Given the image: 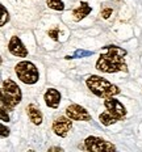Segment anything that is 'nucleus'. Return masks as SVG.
<instances>
[{
    "instance_id": "ddd939ff",
    "label": "nucleus",
    "mask_w": 142,
    "mask_h": 152,
    "mask_svg": "<svg viewBox=\"0 0 142 152\" xmlns=\"http://www.w3.org/2000/svg\"><path fill=\"white\" fill-rule=\"evenodd\" d=\"M99 119H100V122H102V125H104V126H110V125H113V123H116L118 121V119L116 118V117H113L108 110H105V112H103L100 114Z\"/></svg>"
},
{
    "instance_id": "f257e3e1",
    "label": "nucleus",
    "mask_w": 142,
    "mask_h": 152,
    "mask_svg": "<svg viewBox=\"0 0 142 152\" xmlns=\"http://www.w3.org/2000/svg\"><path fill=\"white\" fill-rule=\"evenodd\" d=\"M126 51L124 49L115 45H109L104 47V53L100 54L96 62V69L104 72V74H115L120 71H128L124 56Z\"/></svg>"
},
{
    "instance_id": "f3484780",
    "label": "nucleus",
    "mask_w": 142,
    "mask_h": 152,
    "mask_svg": "<svg viewBox=\"0 0 142 152\" xmlns=\"http://www.w3.org/2000/svg\"><path fill=\"white\" fill-rule=\"evenodd\" d=\"M58 33H59V28H54V29H52V30L47 31L49 37H52L54 41H58Z\"/></svg>"
},
{
    "instance_id": "9d476101",
    "label": "nucleus",
    "mask_w": 142,
    "mask_h": 152,
    "mask_svg": "<svg viewBox=\"0 0 142 152\" xmlns=\"http://www.w3.org/2000/svg\"><path fill=\"white\" fill-rule=\"evenodd\" d=\"M43 100H45V104L49 107L57 109L59 106V104H61V93L54 88H49L43 94Z\"/></svg>"
},
{
    "instance_id": "dca6fc26",
    "label": "nucleus",
    "mask_w": 142,
    "mask_h": 152,
    "mask_svg": "<svg viewBox=\"0 0 142 152\" xmlns=\"http://www.w3.org/2000/svg\"><path fill=\"white\" fill-rule=\"evenodd\" d=\"M7 107L1 105V109H0V117H1V121L3 122H9V115L7 113Z\"/></svg>"
},
{
    "instance_id": "6ab92c4d",
    "label": "nucleus",
    "mask_w": 142,
    "mask_h": 152,
    "mask_svg": "<svg viewBox=\"0 0 142 152\" xmlns=\"http://www.w3.org/2000/svg\"><path fill=\"white\" fill-rule=\"evenodd\" d=\"M0 130H1V134H0V135H1V138H3V139L7 138L8 135H9V129H8V127H5L4 125L0 126Z\"/></svg>"
},
{
    "instance_id": "1a4fd4ad",
    "label": "nucleus",
    "mask_w": 142,
    "mask_h": 152,
    "mask_svg": "<svg viewBox=\"0 0 142 152\" xmlns=\"http://www.w3.org/2000/svg\"><path fill=\"white\" fill-rule=\"evenodd\" d=\"M8 51L13 56L17 58H26L28 56V49L24 46L21 39L17 36H13L8 42Z\"/></svg>"
},
{
    "instance_id": "423d86ee",
    "label": "nucleus",
    "mask_w": 142,
    "mask_h": 152,
    "mask_svg": "<svg viewBox=\"0 0 142 152\" xmlns=\"http://www.w3.org/2000/svg\"><path fill=\"white\" fill-rule=\"evenodd\" d=\"M104 106H105V109L108 110L113 117H116L118 121L125 118L126 109H125V106L122 105V102H120L118 100L113 99V97H108V99H105V101H104Z\"/></svg>"
},
{
    "instance_id": "4468645a",
    "label": "nucleus",
    "mask_w": 142,
    "mask_h": 152,
    "mask_svg": "<svg viewBox=\"0 0 142 152\" xmlns=\"http://www.w3.org/2000/svg\"><path fill=\"white\" fill-rule=\"evenodd\" d=\"M46 4L49 8L54 11H63L65 9V3L62 0H46Z\"/></svg>"
},
{
    "instance_id": "aec40b11",
    "label": "nucleus",
    "mask_w": 142,
    "mask_h": 152,
    "mask_svg": "<svg viewBox=\"0 0 142 152\" xmlns=\"http://www.w3.org/2000/svg\"><path fill=\"white\" fill-rule=\"evenodd\" d=\"M49 151H50V152H52V151H59V152H61V151H63V150H62L61 147H52V148H49Z\"/></svg>"
},
{
    "instance_id": "0eeeda50",
    "label": "nucleus",
    "mask_w": 142,
    "mask_h": 152,
    "mask_svg": "<svg viewBox=\"0 0 142 152\" xmlns=\"http://www.w3.org/2000/svg\"><path fill=\"white\" fill-rule=\"evenodd\" d=\"M71 127H72V119L68 118L67 115L58 117V118H55V121L53 122V131H54L55 135H58V137H61V138L67 137Z\"/></svg>"
},
{
    "instance_id": "f8f14e48",
    "label": "nucleus",
    "mask_w": 142,
    "mask_h": 152,
    "mask_svg": "<svg viewBox=\"0 0 142 152\" xmlns=\"http://www.w3.org/2000/svg\"><path fill=\"white\" fill-rule=\"evenodd\" d=\"M91 11H92L91 5H88V3H86V1H82L80 4H79V7L75 8L74 11H72L74 21H80V20H83L86 16H88V15L91 13Z\"/></svg>"
},
{
    "instance_id": "2eb2a0df",
    "label": "nucleus",
    "mask_w": 142,
    "mask_h": 152,
    "mask_svg": "<svg viewBox=\"0 0 142 152\" xmlns=\"http://www.w3.org/2000/svg\"><path fill=\"white\" fill-rule=\"evenodd\" d=\"M0 9H1V20H0V26H4V25L9 21V13H8L7 8H5L3 4L0 5Z\"/></svg>"
},
{
    "instance_id": "39448f33",
    "label": "nucleus",
    "mask_w": 142,
    "mask_h": 152,
    "mask_svg": "<svg viewBox=\"0 0 142 152\" xmlns=\"http://www.w3.org/2000/svg\"><path fill=\"white\" fill-rule=\"evenodd\" d=\"M84 147L88 151L102 152V151H116V147L109 142L97 137H88L84 140Z\"/></svg>"
},
{
    "instance_id": "6e6552de",
    "label": "nucleus",
    "mask_w": 142,
    "mask_h": 152,
    "mask_svg": "<svg viewBox=\"0 0 142 152\" xmlns=\"http://www.w3.org/2000/svg\"><path fill=\"white\" fill-rule=\"evenodd\" d=\"M66 115L71 118L72 121H91L92 119V115L83 106L78 105V104H72V105L67 106Z\"/></svg>"
},
{
    "instance_id": "7ed1b4c3",
    "label": "nucleus",
    "mask_w": 142,
    "mask_h": 152,
    "mask_svg": "<svg viewBox=\"0 0 142 152\" xmlns=\"http://www.w3.org/2000/svg\"><path fill=\"white\" fill-rule=\"evenodd\" d=\"M23 100V93L17 84L11 79H5L1 85V105L13 110Z\"/></svg>"
},
{
    "instance_id": "f03ea898",
    "label": "nucleus",
    "mask_w": 142,
    "mask_h": 152,
    "mask_svg": "<svg viewBox=\"0 0 142 152\" xmlns=\"http://www.w3.org/2000/svg\"><path fill=\"white\" fill-rule=\"evenodd\" d=\"M86 84L95 96L100 97V99H108V97H113L120 93V89L117 85L112 84L107 79L97 75H91L87 77Z\"/></svg>"
},
{
    "instance_id": "9b49d317",
    "label": "nucleus",
    "mask_w": 142,
    "mask_h": 152,
    "mask_svg": "<svg viewBox=\"0 0 142 152\" xmlns=\"http://www.w3.org/2000/svg\"><path fill=\"white\" fill-rule=\"evenodd\" d=\"M26 114L32 121V123H34V125H37V126L42 123L43 115H42V113H41V110L34 105V104H30V105L26 106Z\"/></svg>"
},
{
    "instance_id": "a211bd4d",
    "label": "nucleus",
    "mask_w": 142,
    "mask_h": 152,
    "mask_svg": "<svg viewBox=\"0 0 142 152\" xmlns=\"http://www.w3.org/2000/svg\"><path fill=\"white\" fill-rule=\"evenodd\" d=\"M112 8H104L102 12H100V16L103 18H109V16H112Z\"/></svg>"
},
{
    "instance_id": "20e7f679",
    "label": "nucleus",
    "mask_w": 142,
    "mask_h": 152,
    "mask_svg": "<svg viewBox=\"0 0 142 152\" xmlns=\"http://www.w3.org/2000/svg\"><path fill=\"white\" fill-rule=\"evenodd\" d=\"M15 72L17 75V77L20 79V81H23L24 84L33 85L40 80L38 69L29 61L18 62L15 67Z\"/></svg>"
}]
</instances>
